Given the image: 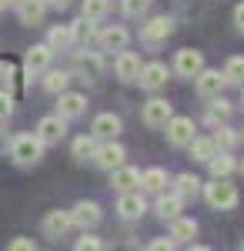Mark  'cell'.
<instances>
[{
	"mask_svg": "<svg viewBox=\"0 0 244 251\" xmlns=\"http://www.w3.org/2000/svg\"><path fill=\"white\" fill-rule=\"evenodd\" d=\"M67 80H71V74L67 71H44V91L47 94H60V91H67Z\"/></svg>",
	"mask_w": 244,
	"mask_h": 251,
	"instance_id": "cell-28",
	"label": "cell"
},
{
	"mask_svg": "<svg viewBox=\"0 0 244 251\" xmlns=\"http://www.w3.org/2000/svg\"><path fill=\"white\" fill-rule=\"evenodd\" d=\"M224 80L227 84H244V57L241 54H234V57H227V64H224Z\"/></svg>",
	"mask_w": 244,
	"mask_h": 251,
	"instance_id": "cell-33",
	"label": "cell"
},
{
	"mask_svg": "<svg viewBox=\"0 0 244 251\" xmlns=\"http://www.w3.org/2000/svg\"><path fill=\"white\" fill-rule=\"evenodd\" d=\"M227 117H231V104H227L224 97H211V104H207V114H204V124L207 127H214V124H224Z\"/></svg>",
	"mask_w": 244,
	"mask_h": 251,
	"instance_id": "cell-24",
	"label": "cell"
},
{
	"mask_svg": "<svg viewBox=\"0 0 244 251\" xmlns=\"http://www.w3.org/2000/svg\"><path fill=\"white\" fill-rule=\"evenodd\" d=\"M224 74L221 71H211V67H201L197 71V77H194V87H197V94L204 97V100H211V97H218L221 91H224Z\"/></svg>",
	"mask_w": 244,
	"mask_h": 251,
	"instance_id": "cell-4",
	"label": "cell"
},
{
	"mask_svg": "<svg viewBox=\"0 0 244 251\" xmlns=\"http://www.w3.org/2000/svg\"><path fill=\"white\" fill-rule=\"evenodd\" d=\"M207 168H211V177H227V174L234 171L238 164H234L231 151H214V154H211V161H207Z\"/></svg>",
	"mask_w": 244,
	"mask_h": 251,
	"instance_id": "cell-25",
	"label": "cell"
},
{
	"mask_svg": "<svg viewBox=\"0 0 244 251\" xmlns=\"http://www.w3.org/2000/svg\"><path fill=\"white\" fill-rule=\"evenodd\" d=\"M174 245H177L174 238H157V241H150V251H171Z\"/></svg>",
	"mask_w": 244,
	"mask_h": 251,
	"instance_id": "cell-40",
	"label": "cell"
},
{
	"mask_svg": "<svg viewBox=\"0 0 244 251\" xmlns=\"http://www.w3.org/2000/svg\"><path fill=\"white\" fill-rule=\"evenodd\" d=\"M97 44H100V50H124L131 44V34L124 27H104L97 34Z\"/></svg>",
	"mask_w": 244,
	"mask_h": 251,
	"instance_id": "cell-19",
	"label": "cell"
},
{
	"mask_svg": "<svg viewBox=\"0 0 244 251\" xmlns=\"http://www.w3.org/2000/svg\"><path fill=\"white\" fill-rule=\"evenodd\" d=\"M241 174H244V161H241Z\"/></svg>",
	"mask_w": 244,
	"mask_h": 251,
	"instance_id": "cell-45",
	"label": "cell"
},
{
	"mask_svg": "<svg viewBox=\"0 0 244 251\" xmlns=\"http://www.w3.org/2000/svg\"><path fill=\"white\" fill-rule=\"evenodd\" d=\"M74 228V221H71V211H60V208H54V211L44 214V231L50 234V238H64V234Z\"/></svg>",
	"mask_w": 244,
	"mask_h": 251,
	"instance_id": "cell-16",
	"label": "cell"
},
{
	"mask_svg": "<svg viewBox=\"0 0 244 251\" xmlns=\"http://www.w3.org/2000/svg\"><path fill=\"white\" fill-rule=\"evenodd\" d=\"M201 67H204L201 50H194V47L177 50V57H174V71H177L181 77H197V71H201Z\"/></svg>",
	"mask_w": 244,
	"mask_h": 251,
	"instance_id": "cell-12",
	"label": "cell"
},
{
	"mask_svg": "<svg viewBox=\"0 0 244 251\" xmlns=\"http://www.w3.org/2000/svg\"><path fill=\"white\" fill-rule=\"evenodd\" d=\"M141 188H144V191H164V188H168V171H161V168L144 171L141 174Z\"/></svg>",
	"mask_w": 244,
	"mask_h": 251,
	"instance_id": "cell-30",
	"label": "cell"
},
{
	"mask_svg": "<svg viewBox=\"0 0 244 251\" xmlns=\"http://www.w3.org/2000/svg\"><path fill=\"white\" fill-rule=\"evenodd\" d=\"M74 71L80 80H97L104 74V57L97 50H74Z\"/></svg>",
	"mask_w": 244,
	"mask_h": 251,
	"instance_id": "cell-3",
	"label": "cell"
},
{
	"mask_svg": "<svg viewBox=\"0 0 244 251\" xmlns=\"http://www.w3.org/2000/svg\"><path fill=\"white\" fill-rule=\"evenodd\" d=\"M7 248H10V251H37V245H34L30 238H14Z\"/></svg>",
	"mask_w": 244,
	"mask_h": 251,
	"instance_id": "cell-39",
	"label": "cell"
},
{
	"mask_svg": "<svg viewBox=\"0 0 244 251\" xmlns=\"http://www.w3.org/2000/svg\"><path fill=\"white\" fill-rule=\"evenodd\" d=\"M241 107H244V84H241Z\"/></svg>",
	"mask_w": 244,
	"mask_h": 251,
	"instance_id": "cell-44",
	"label": "cell"
},
{
	"mask_svg": "<svg viewBox=\"0 0 244 251\" xmlns=\"http://www.w3.org/2000/svg\"><path fill=\"white\" fill-rule=\"evenodd\" d=\"M71 151H74L77 161H91V157H94V151H97L94 134H80V137L74 141V148H71Z\"/></svg>",
	"mask_w": 244,
	"mask_h": 251,
	"instance_id": "cell-34",
	"label": "cell"
},
{
	"mask_svg": "<svg viewBox=\"0 0 244 251\" xmlns=\"http://www.w3.org/2000/svg\"><path fill=\"white\" fill-rule=\"evenodd\" d=\"M50 44H34L30 50H27V57H24V71H27V77H34V74H44L47 67H50Z\"/></svg>",
	"mask_w": 244,
	"mask_h": 251,
	"instance_id": "cell-10",
	"label": "cell"
},
{
	"mask_svg": "<svg viewBox=\"0 0 244 251\" xmlns=\"http://www.w3.org/2000/svg\"><path fill=\"white\" fill-rule=\"evenodd\" d=\"M137 84L144 87V91H161L164 84H168V67L164 64H144L141 67V74H137Z\"/></svg>",
	"mask_w": 244,
	"mask_h": 251,
	"instance_id": "cell-15",
	"label": "cell"
},
{
	"mask_svg": "<svg viewBox=\"0 0 244 251\" xmlns=\"http://www.w3.org/2000/svg\"><path fill=\"white\" fill-rule=\"evenodd\" d=\"M204 198L214 211H231L238 208V188L227 177H211V184H204Z\"/></svg>",
	"mask_w": 244,
	"mask_h": 251,
	"instance_id": "cell-1",
	"label": "cell"
},
{
	"mask_svg": "<svg viewBox=\"0 0 244 251\" xmlns=\"http://www.w3.org/2000/svg\"><path fill=\"white\" fill-rule=\"evenodd\" d=\"M87 111V97L77 94V91H60L57 94V114L64 117V121H71V117H80Z\"/></svg>",
	"mask_w": 244,
	"mask_h": 251,
	"instance_id": "cell-9",
	"label": "cell"
},
{
	"mask_svg": "<svg viewBox=\"0 0 244 251\" xmlns=\"http://www.w3.org/2000/svg\"><path fill=\"white\" fill-rule=\"evenodd\" d=\"M10 157L17 161L20 168H30L44 157V141L37 134H17L10 141Z\"/></svg>",
	"mask_w": 244,
	"mask_h": 251,
	"instance_id": "cell-2",
	"label": "cell"
},
{
	"mask_svg": "<svg viewBox=\"0 0 244 251\" xmlns=\"http://www.w3.org/2000/svg\"><path fill=\"white\" fill-rule=\"evenodd\" d=\"M91 134L100 137V141H111V137L121 134V117L117 114H97L94 117V127H91Z\"/></svg>",
	"mask_w": 244,
	"mask_h": 251,
	"instance_id": "cell-23",
	"label": "cell"
},
{
	"mask_svg": "<svg viewBox=\"0 0 244 251\" xmlns=\"http://www.w3.org/2000/svg\"><path fill=\"white\" fill-rule=\"evenodd\" d=\"M241 248H244V241H241Z\"/></svg>",
	"mask_w": 244,
	"mask_h": 251,
	"instance_id": "cell-46",
	"label": "cell"
},
{
	"mask_svg": "<svg viewBox=\"0 0 244 251\" xmlns=\"http://www.w3.org/2000/svg\"><path fill=\"white\" fill-rule=\"evenodd\" d=\"M174 184H177L174 191L181 194V198H197V191H201V177L197 174H177Z\"/></svg>",
	"mask_w": 244,
	"mask_h": 251,
	"instance_id": "cell-32",
	"label": "cell"
},
{
	"mask_svg": "<svg viewBox=\"0 0 244 251\" xmlns=\"http://www.w3.org/2000/svg\"><path fill=\"white\" fill-rule=\"evenodd\" d=\"M107 7H111V0H84V3H80V17L100 20L104 14H107Z\"/></svg>",
	"mask_w": 244,
	"mask_h": 251,
	"instance_id": "cell-35",
	"label": "cell"
},
{
	"mask_svg": "<svg viewBox=\"0 0 244 251\" xmlns=\"http://www.w3.org/2000/svg\"><path fill=\"white\" fill-rule=\"evenodd\" d=\"M211 141L218 144V151H231V148L238 144V134L227 127V121H224V124H214V134H211Z\"/></svg>",
	"mask_w": 244,
	"mask_h": 251,
	"instance_id": "cell-31",
	"label": "cell"
},
{
	"mask_svg": "<svg viewBox=\"0 0 244 251\" xmlns=\"http://www.w3.org/2000/svg\"><path fill=\"white\" fill-rule=\"evenodd\" d=\"M144 211H147V201H144L141 191H121V201H117V214L121 218L134 221V218H141Z\"/></svg>",
	"mask_w": 244,
	"mask_h": 251,
	"instance_id": "cell-14",
	"label": "cell"
},
{
	"mask_svg": "<svg viewBox=\"0 0 244 251\" xmlns=\"http://www.w3.org/2000/svg\"><path fill=\"white\" fill-rule=\"evenodd\" d=\"M157 218H164V221H171V218H177L181 214V208H184V198L177 191H157Z\"/></svg>",
	"mask_w": 244,
	"mask_h": 251,
	"instance_id": "cell-18",
	"label": "cell"
},
{
	"mask_svg": "<svg viewBox=\"0 0 244 251\" xmlns=\"http://www.w3.org/2000/svg\"><path fill=\"white\" fill-rule=\"evenodd\" d=\"M147 3L150 0H121V10H124V17H144Z\"/></svg>",
	"mask_w": 244,
	"mask_h": 251,
	"instance_id": "cell-36",
	"label": "cell"
},
{
	"mask_svg": "<svg viewBox=\"0 0 244 251\" xmlns=\"http://www.w3.org/2000/svg\"><path fill=\"white\" fill-rule=\"evenodd\" d=\"M124 157H127V151L117 144V141H104L100 148L94 151V161H97V168H104V171H114V168H121L124 164Z\"/></svg>",
	"mask_w": 244,
	"mask_h": 251,
	"instance_id": "cell-7",
	"label": "cell"
},
{
	"mask_svg": "<svg viewBox=\"0 0 244 251\" xmlns=\"http://www.w3.org/2000/svg\"><path fill=\"white\" fill-rule=\"evenodd\" d=\"M47 44H50V50H74V44H77L74 27H71V24L50 27V34H47Z\"/></svg>",
	"mask_w": 244,
	"mask_h": 251,
	"instance_id": "cell-21",
	"label": "cell"
},
{
	"mask_svg": "<svg viewBox=\"0 0 244 251\" xmlns=\"http://www.w3.org/2000/svg\"><path fill=\"white\" fill-rule=\"evenodd\" d=\"M100 248H104V241L94 238V234L84 231V238H77V251H100Z\"/></svg>",
	"mask_w": 244,
	"mask_h": 251,
	"instance_id": "cell-37",
	"label": "cell"
},
{
	"mask_svg": "<svg viewBox=\"0 0 244 251\" xmlns=\"http://www.w3.org/2000/svg\"><path fill=\"white\" fill-rule=\"evenodd\" d=\"M20 0H0V7H17Z\"/></svg>",
	"mask_w": 244,
	"mask_h": 251,
	"instance_id": "cell-43",
	"label": "cell"
},
{
	"mask_svg": "<svg viewBox=\"0 0 244 251\" xmlns=\"http://www.w3.org/2000/svg\"><path fill=\"white\" fill-rule=\"evenodd\" d=\"M194 234H197V221L194 218H181V214L171 218V238L174 241H191Z\"/></svg>",
	"mask_w": 244,
	"mask_h": 251,
	"instance_id": "cell-26",
	"label": "cell"
},
{
	"mask_svg": "<svg viewBox=\"0 0 244 251\" xmlns=\"http://www.w3.org/2000/svg\"><path fill=\"white\" fill-rule=\"evenodd\" d=\"M64 131H67V121L60 114H50V117H44L37 124V137L44 141V144H57L60 137H64Z\"/></svg>",
	"mask_w": 244,
	"mask_h": 251,
	"instance_id": "cell-17",
	"label": "cell"
},
{
	"mask_svg": "<svg viewBox=\"0 0 244 251\" xmlns=\"http://www.w3.org/2000/svg\"><path fill=\"white\" fill-rule=\"evenodd\" d=\"M44 14H47V3L44 0H20L17 3V17L27 27H37L40 20H44Z\"/></svg>",
	"mask_w": 244,
	"mask_h": 251,
	"instance_id": "cell-20",
	"label": "cell"
},
{
	"mask_svg": "<svg viewBox=\"0 0 244 251\" xmlns=\"http://www.w3.org/2000/svg\"><path fill=\"white\" fill-rule=\"evenodd\" d=\"M234 24H238V30L244 34V3H238V7H234Z\"/></svg>",
	"mask_w": 244,
	"mask_h": 251,
	"instance_id": "cell-41",
	"label": "cell"
},
{
	"mask_svg": "<svg viewBox=\"0 0 244 251\" xmlns=\"http://www.w3.org/2000/svg\"><path fill=\"white\" fill-rule=\"evenodd\" d=\"M100 208H97L94 201H80V204H74V211H71V221H74L80 231H91V228H97L100 225Z\"/></svg>",
	"mask_w": 244,
	"mask_h": 251,
	"instance_id": "cell-11",
	"label": "cell"
},
{
	"mask_svg": "<svg viewBox=\"0 0 244 251\" xmlns=\"http://www.w3.org/2000/svg\"><path fill=\"white\" fill-rule=\"evenodd\" d=\"M114 71H117V77L124 80V84H134L137 80V74H141V57L134 54V50H121L117 54V60H114Z\"/></svg>",
	"mask_w": 244,
	"mask_h": 251,
	"instance_id": "cell-13",
	"label": "cell"
},
{
	"mask_svg": "<svg viewBox=\"0 0 244 251\" xmlns=\"http://www.w3.org/2000/svg\"><path fill=\"white\" fill-rule=\"evenodd\" d=\"M47 7H57V10H67L71 7V0H44Z\"/></svg>",
	"mask_w": 244,
	"mask_h": 251,
	"instance_id": "cell-42",
	"label": "cell"
},
{
	"mask_svg": "<svg viewBox=\"0 0 244 251\" xmlns=\"http://www.w3.org/2000/svg\"><path fill=\"white\" fill-rule=\"evenodd\" d=\"M10 114H14V97L7 94V91H0V124H3Z\"/></svg>",
	"mask_w": 244,
	"mask_h": 251,
	"instance_id": "cell-38",
	"label": "cell"
},
{
	"mask_svg": "<svg viewBox=\"0 0 244 251\" xmlns=\"http://www.w3.org/2000/svg\"><path fill=\"white\" fill-rule=\"evenodd\" d=\"M0 91H7L10 97L17 91V64L14 60H3V57H0Z\"/></svg>",
	"mask_w": 244,
	"mask_h": 251,
	"instance_id": "cell-27",
	"label": "cell"
},
{
	"mask_svg": "<svg viewBox=\"0 0 244 251\" xmlns=\"http://www.w3.org/2000/svg\"><path fill=\"white\" fill-rule=\"evenodd\" d=\"M111 184H114V191H134V188L141 184V171H137V168H127V164H121V168H114V171H111Z\"/></svg>",
	"mask_w": 244,
	"mask_h": 251,
	"instance_id": "cell-22",
	"label": "cell"
},
{
	"mask_svg": "<svg viewBox=\"0 0 244 251\" xmlns=\"http://www.w3.org/2000/svg\"><path fill=\"white\" fill-rule=\"evenodd\" d=\"M171 114H174V107H171L164 97H150L147 104H144V111H141V117H144L147 127H164L171 121Z\"/></svg>",
	"mask_w": 244,
	"mask_h": 251,
	"instance_id": "cell-6",
	"label": "cell"
},
{
	"mask_svg": "<svg viewBox=\"0 0 244 251\" xmlns=\"http://www.w3.org/2000/svg\"><path fill=\"white\" fill-rule=\"evenodd\" d=\"M164 127H168V144H174V148H188L191 137H194V121H191V117H174L171 114V121Z\"/></svg>",
	"mask_w": 244,
	"mask_h": 251,
	"instance_id": "cell-8",
	"label": "cell"
},
{
	"mask_svg": "<svg viewBox=\"0 0 244 251\" xmlns=\"http://www.w3.org/2000/svg\"><path fill=\"white\" fill-rule=\"evenodd\" d=\"M174 34V20L168 14H157V17H150L144 27H141V40L144 44H161V40H168Z\"/></svg>",
	"mask_w": 244,
	"mask_h": 251,
	"instance_id": "cell-5",
	"label": "cell"
},
{
	"mask_svg": "<svg viewBox=\"0 0 244 251\" xmlns=\"http://www.w3.org/2000/svg\"><path fill=\"white\" fill-rule=\"evenodd\" d=\"M0 10H3V7H0Z\"/></svg>",
	"mask_w": 244,
	"mask_h": 251,
	"instance_id": "cell-47",
	"label": "cell"
},
{
	"mask_svg": "<svg viewBox=\"0 0 244 251\" xmlns=\"http://www.w3.org/2000/svg\"><path fill=\"white\" fill-rule=\"evenodd\" d=\"M191 157H194V161H211V154H214V151H218V144H214V141H211V137H191Z\"/></svg>",
	"mask_w": 244,
	"mask_h": 251,
	"instance_id": "cell-29",
	"label": "cell"
}]
</instances>
